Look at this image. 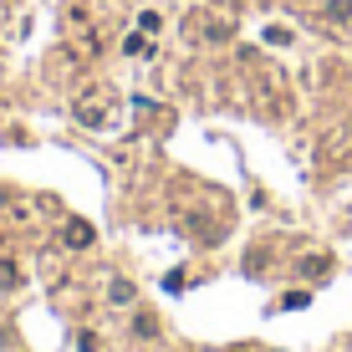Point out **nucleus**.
<instances>
[{
    "label": "nucleus",
    "instance_id": "1",
    "mask_svg": "<svg viewBox=\"0 0 352 352\" xmlns=\"http://www.w3.org/2000/svg\"><path fill=\"white\" fill-rule=\"evenodd\" d=\"M67 235H72V245H87V240H92V230H87V225H72Z\"/></svg>",
    "mask_w": 352,
    "mask_h": 352
}]
</instances>
